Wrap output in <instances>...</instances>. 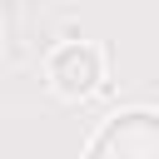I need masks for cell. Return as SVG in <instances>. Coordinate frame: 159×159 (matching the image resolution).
Instances as JSON below:
<instances>
[{
    "mask_svg": "<svg viewBox=\"0 0 159 159\" xmlns=\"http://www.w3.org/2000/svg\"><path fill=\"white\" fill-rule=\"evenodd\" d=\"M89 159H159V114H114L89 144Z\"/></svg>",
    "mask_w": 159,
    "mask_h": 159,
    "instance_id": "obj_1",
    "label": "cell"
},
{
    "mask_svg": "<svg viewBox=\"0 0 159 159\" xmlns=\"http://www.w3.org/2000/svg\"><path fill=\"white\" fill-rule=\"evenodd\" d=\"M50 80H55V89H60L65 99L89 94L94 80H99V50H94V45H65V50L55 55V65H50Z\"/></svg>",
    "mask_w": 159,
    "mask_h": 159,
    "instance_id": "obj_2",
    "label": "cell"
}]
</instances>
